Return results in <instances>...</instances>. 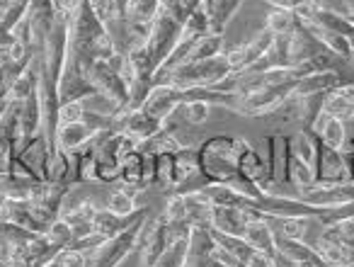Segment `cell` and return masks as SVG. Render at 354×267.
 <instances>
[{
    "label": "cell",
    "instance_id": "bcb514c9",
    "mask_svg": "<svg viewBox=\"0 0 354 267\" xmlns=\"http://www.w3.org/2000/svg\"><path fill=\"white\" fill-rule=\"evenodd\" d=\"M51 6H54L56 15H64L71 20L78 12V8L83 6V0H51Z\"/></svg>",
    "mask_w": 354,
    "mask_h": 267
},
{
    "label": "cell",
    "instance_id": "c3c4849f",
    "mask_svg": "<svg viewBox=\"0 0 354 267\" xmlns=\"http://www.w3.org/2000/svg\"><path fill=\"white\" fill-rule=\"evenodd\" d=\"M272 260H274V267H299V262L289 260V257L281 255V252H274V255H272Z\"/></svg>",
    "mask_w": 354,
    "mask_h": 267
},
{
    "label": "cell",
    "instance_id": "603a6c76",
    "mask_svg": "<svg viewBox=\"0 0 354 267\" xmlns=\"http://www.w3.org/2000/svg\"><path fill=\"white\" fill-rule=\"evenodd\" d=\"M41 180L35 178H17V175H0V197L3 199H20V202H30L32 192L37 190Z\"/></svg>",
    "mask_w": 354,
    "mask_h": 267
},
{
    "label": "cell",
    "instance_id": "f1b7e54d",
    "mask_svg": "<svg viewBox=\"0 0 354 267\" xmlns=\"http://www.w3.org/2000/svg\"><path fill=\"white\" fill-rule=\"evenodd\" d=\"M274 243H277V252H281V255H286L294 262H306L318 257V252L313 250L310 243L294 241V238H281V236H274Z\"/></svg>",
    "mask_w": 354,
    "mask_h": 267
},
{
    "label": "cell",
    "instance_id": "9f6ffc18",
    "mask_svg": "<svg viewBox=\"0 0 354 267\" xmlns=\"http://www.w3.org/2000/svg\"><path fill=\"white\" fill-rule=\"evenodd\" d=\"M344 90H347V95H349V98L354 100V85H347V88H344Z\"/></svg>",
    "mask_w": 354,
    "mask_h": 267
},
{
    "label": "cell",
    "instance_id": "8fae6325",
    "mask_svg": "<svg viewBox=\"0 0 354 267\" xmlns=\"http://www.w3.org/2000/svg\"><path fill=\"white\" fill-rule=\"evenodd\" d=\"M160 129H162V124L158 122V119L148 117L143 109H138V112H119L117 124H114V131L129 136L136 146H141L146 139L156 136Z\"/></svg>",
    "mask_w": 354,
    "mask_h": 267
},
{
    "label": "cell",
    "instance_id": "f546056e",
    "mask_svg": "<svg viewBox=\"0 0 354 267\" xmlns=\"http://www.w3.org/2000/svg\"><path fill=\"white\" fill-rule=\"evenodd\" d=\"M187 250H189V236L177 238V241H172L165 248V252L151 267H185L187 265Z\"/></svg>",
    "mask_w": 354,
    "mask_h": 267
},
{
    "label": "cell",
    "instance_id": "484cf974",
    "mask_svg": "<svg viewBox=\"0 0 354 267\" xmlns=\"http://www.w3.org/2000/svg\"><path fill=\"white\" fill-rule=\"evenodd\" d=\"M199 151L192 146H183L175 154V187L183 185L187 178H192L194 173H199Z\"/></svg>",
    "mask_w": 354,
    "mask_h": 267
},
{
    "label": "cell",
    "instance_id": "ffe728a7",
    "mask_svg": "<svg viewBox=\"0 0 354 267\" xmlns=\"http://www.w3.org/2000/svg\"><path fill=\"white\" fill-rule=\"evenodd\" d=\"M243 0H204V10L209 15V25H212L214 35H223L236 12L241 10Z\"/></svg>",
    "mask_w": 354,
    "mask_h": 267
},
{
    "label": "cell",
    "instance_id": "f6af8a7d",
    "mask_svg": "<svg viewBox=\"0 0 354 267\" xmlns=\"http://www.w3.org/2000/svg\"><path fill=\"white\" fill-rule=\"evenodd\" d=\"M158 8H160V12H167L170 17H175L177 22H183L185 15H187L183 0H158Z\"/></svg>",
    "mask_w": 354,
    "mask_h": 267
},
{
    "label": "cell",
    "instance_id": "7c38bea8",
    "mask_svg": "<svg viewBox=\"0 0 354 267\" xmlns=\"http://www.w3.org/2000/svg\"><path fill=\"white\" fill-rule=\"evenodd\" d=\"M183 102H185V98L180 88H175V85H153L151 95H148V100L143 102L141 109L148 117L158 119V122L162 124L167 117H172V114L180 109Z\"/></svg>",
    "mask_w": 354,
    "mask_h": 267
},
{
    "label": "cell",
    "instance_id": "2e32d148",
    "mask_svg": "<svg viewBox=\"0 0 354 267\" xmlns=\"http://www.w3.org/2000/svg\"><path fill=\"white\" fill-rule=\"evenodd\" d=\"M243 238L250 243L255 250L267 252V255H274L277 252V243H274V231H272L270 221L262 217L260 212L245 223V231H243Z\"/></svg>",
    "mask_w": 354,
    "mask_h": 267
},
{
    "label": "cell",
    "instance_id": "6da1fadb",
    "mask_svg": "<svg viewBox=\"0 0 354 267\" xmlns=\"http://www.w3.org/2000/svg\"><path fill=\"white\" fill-rule=\"evenodd\" d=\"M233 68L228 64L226 54H218L207 61H192V64H183L177 68L167 71L162 75H153V85H175L180 90L189 88H214L221 83L226 75H231Z\"/></svg>",
    "mask_w": 354,
    "mask_h": 267
},
{
    "label": "cell",
    "instance_id": "7dc6e473",
    "mask_svg": "<svg viewBox=\"0 0 354 267\" xmlns=\"http://www.w3.org/2000/svg\"><path fill=\"white\" fill-rule=\"evenodd\" d=\"M265 3L272 8H279V10H299L301 6H306L301 0H265Z\"/></svg>",
    "mask_w": 354,
    "mask_h": 267
},
{
    "label": "cell",
    "instance_id": "6f0895ef",
    "mask_svg": "<svg viewBox=\"0 0 354 267\" xmlns=\"http://www.w3.org/2000/svg\"><path fill=\"white\" fill-rule=\"evenodd\" d=\"M301 3H308V6H315V3H318V0H301Z\"/></svg>",
    "mask_w": 354,
    "mask_h": 267
},
{
    "label": "cell",
    "instance_id": "74e56055",
    "mask_svg": "<svg viewBox=\"0 0 354 267\" xmlns=\"http://www.w3.org/2000/svg\"><path fill=\"white\" fill-rule=\"evenodd\" d=\"M209 114H212V104L199 102V100L183 102L180 104V109H177V117H183L185 122L192 124V127H202V124H207Z\"/></svg>",
    "mask_w": 354,
    "mask_h": 267
},
{
    "label": "cell",
    "instance_id": "d6986e66",
    "mask_svg": "<svg viewBox=\"0 0 354 267\" xmlns=\"http://www.w3.org/2000/svg\"><path fill=\"white\" fill-rule=\"evenodd\" d=\"M104 209H109V212L117 214V217H138V214L148 212V207H138L136 197H133V190L124 187L122 183H119V187L109 185Z\"/></svg>",
    "mask_w": 354,
    "mask_h": 267
},
{
    "label": "cell",
    "instance_id": "681fc988",
    "mask_svg": "<svg viewBox=\"0 0 354 267\" xmlns=\"http://www.w3.org/2000/svg\"><path fill=\"white\" fill-rule=\"evenodd\" d=\"M344 160H347V178H349V183H354V151H352V154H347V151H344Z\"/></svg>",
    "mask_w": 354,
    "mask_h": 267
},
{
    "label": "cell",
    "instance_id": "44dd1931",
    "mask_svg": "<svg viewBox=\"0 0 354 267\" xmlns=\"http://www.w3.org/2000/svg\"><path fill=\"white\" fill-rule=\"evenodd\" d=\"M148 212L138 214V217H117V214H112L109 209H97L93 217V231L97 233V236L102 238H112L117 236L119 231H124V228H129L133 221H138L141 217H146Z\"/></svg>",
    "mask_w": 354,
    "mask_h": 267
},
{
    "label": "cell",
    "instance_id": "52a82bcc",
    "mask_svg": "<svg viewBox=\"0 0 354 267\" xmlns=\"http://www.w3.org/2000/svg\"><path fill=\"white\" fill-rule=\"evenodd\" d=\"M267 146V178H270V190L277 185H289V136L286 134H272L265 139ZM267 190V192H270Z\"/></svg>",
    "mask_w": 354,
    "mask_h": 267
},
{
    "label": "cell",
    "instance_id": "d4e9b609",
    "mask_svg": "<svg viewBox=\"0 0 354 267\" xmlns=\"http://www.w3.org/2000/svg\"><path fill=\"white\" fill-rule=\"evenodd\" d=\"M35 93H37V66H35V59H32V64L27 66L22 73H17L15 78H12L10 88H8V98H10L12 102H25V100L32 98Z\"/></svg>",
    "mask_w": 354,
    "mask_h": 267
},
{
    "label": "cell",
    "instance_id": "60d3db41",
    "mask_svg": "<svg viewBox=\"0 0 354 267\" xmlns=\"http://www.w3.org/2000/svg\"><path fill=\"white\" fill-rule=\"evenodd\" d=\"M160 217L165 219L167 223H183V221H187V207H185V197H183V194H170Z\"/></svg>",
    "mask_w": 354,
    "mask_h": 267
},
{
    "label": "cell",
    "instance_id": "11a10c76",
    "mask_svg": "<svg viewBox=\"0 0 354 267\" xmlns=\"http://www.w3.org/2000/svg\"><path fill=\"white\" fill-rule=\"evenodd\" d=\"M41 267H61V265H59V260H56V257H54V260H49V262H46V265H41Z\"/></svg>",
    "mask_w": 354,
    "mask_h": 267
},
{
    "label": "cell",
    "instance_id": "ab89813d",
    "mask_svg": "<svg viewBox=\"0 0 354 267\" xmlns=\"http://www.w3.org/2000/svg\"><path fill=\"white\" fill-rule=\"evenodd\" d=\"M119 114V112H117ZM117 114H102V112H88L85 109L83 119L80 122L90 129V131L97 136V134H104V131H114V124H117Z\"/></svg>",
    "mask_w": 354,
    "mask_h": 267
},
{
    "label": "cell",
    "instance_id": "4fadbf2b",
    "mask_svg": "<svg viewBox=\"0 0 354 267\" xmlns=\"http://www.w3.org/2000/svg\"><path fill=\"white\" fill-rule=\"evenodd\" d=\"M255 209H236V207H214L212 209V221L209 228L218 233H228V236H243L245 223L255 217Z\"/></svg>",
    "mask_w": 354,
    "mask_h": 267
},
{
    "label": "cell",
    "instance_id": "5bb4252c",
    "mask_svg": "<svg viewBox=\"0 0 354 267\" xmlns=\"http://www.w3.org/2000/svg\"><path fill=\"white\" fill-rule=\"evenodd\" d=\"M51 151H54L51 144L46 141L44 134L39 131V134H35L20 151H17V156H20V160L37 175V178L46 180V163H49Z\"/></svg>",
    "mask_w": 354,
    "mask_h": 267
},
{
    "label": "cell",
    "instance_id": "ba28073f",
    "mask_svg": "<svg viewBox=\"0 0 354 267\" xmlns=\"http://www.w3.org/2000/svg\"><path fill=\"white\" fill-rule=\"evenodd\" d=\"M315 136H318V134H315ZM315 183H323V185L349 183L344 151L328 149L320 139H318V146H315Z\"/></svg>",
    "mask_w": 354,
    "mask_h": 267
},
{
    "label": "cell",
    "instance_id": "277c9868",
    "mask_svg": "<svg viewBox=\"0 0 354 267\" xmlns=\"http://www.w3.org/2000/svg\"><path fill=\"white\" fill-rule=\"evenodd\" d=\"M85 75H88V80L93 83V88L97 90V95L112 100V102L119 107V112L127 107L129 88L122 80V75H119V71L114 68L109 61H93L90 68L85 71Z\"/></svg>",
    "mask_w": 354,
    "mask_h": 267
},
{
    "label": "cell",
    "instance_id": "836d02e7",
    "mask_svg": "<svg viewBox=\"0 0 354 267\" xmlns=\"http://www.w3.org/2000/svg\"><path fill=\"white\" fill-rule=\"evenodd\" d=\"M299 15H296V10H279V8H272L270 12H267V30L272 32V35H289V32H294L296 27H299Z\"/></svg>",
    "mask_w": 354,
    "mask_h": 267
},
{
    "label": "cell",
    "instance_id": "7a4b0ae2",
    "mask_svg": "<svg viewBox=\"0 0 354 267\" xmlns=\"http://www.w3.org/2000/svg\"><path fill=\"white\" fill-rule=\"evenodd\" d=\"M148 217V214H146ZM146 217H141L138 221H133L129 228L119 231L117 236L104 238L102 246L97 250L88 252V267H119L133 250H138V243H141L143 233V221Z\"/></svg>",
    "mask_w": 354,
    "mask_h": 267
},
{
    "label": "cell",
    "instance_id": "91938a15",
    "mask_svg": "<svg viewBox=\"0 0 354 267\" xmlns=\"http://www.w3.org/2000/svg\"><path fill=\"white\" fill-rule=\"evenodd\" d=\"M3 248H6V243H3V241H0V250H3Z\"/></svg>",
    "mask_w": 354,
    "mask_h": 267
},
{
    "label": "cell",
    "instance_id": "f35d334b",
    "mask_svg": "<svg viewBox=\"0 0 354 267\" xmlns=\"http://www.w3.org/2000/svg\"><path fill=\"white\" fill-rule=\"evenodd\" d=\"M127 61L131 64L133 73L136 75H151L156 73V66H153V59H151V51H148V46H136V49H131L127 54Z\"/></svg>",
    "mask_w": 354,
    "mask_h": 267
},
{
    "label": "cell",
    "instance_id": "f907efd6",
    "mask_svg": "<svg viewBox=\"0 0 354 267\" xmlns=\"http://www.w3.org/2000/svg\"><path fill=\"white\" fill-rule=\"evenodd\" d=\"M299 267H328L320 257H313V260H306V262H299Z\"/></svg>",
    "mask_w": 354,
    "mask_h": 267
},
{
    "label": "cell",
    "instance_id": "ee69618b",
    "mask_svg": "<svg viewBox=\"0 0 354 267\" xmlns=\"http://www.w3.org/2000/svg\"><path fill=\"white\" fill-rule=\"evenodd\" d=\"M238 265H241V262L228 250H223L218 243L214 246V250L209 252V257H207V267H238Z\"/></svg>",
    "mask_w": 354,
    "mask_h": 267
},
{
    "label": "cell",
    "instance_id": "cb8c5ba5",
    "mask_svg": "<svg viewBox=\"0 0 354 267\" xmlns=\"http://www.w3.org/2000/svg\"><path fill=\"white\" fill-rule=\"evenodd\" d=\"M323 114L342 119L344 124L354 122V100L349 98L344 88L333 90V93H325L323 95Z\"/></svg>",
    "mask_w": 354,
    "mask_h": 267
},
{
    "label": "cell",
    "instance_id": "7402d4cb",
    "mask_svg": "<svg viewBox=\"0 0 354 267\" xmlns=\"http://www.w3.org/2000/svg\"><path fill=\"white\" fill-rule=\"evenodd\" d=\"M0 221L15 223V226L27 228V231L39 233L35 219H32L30 202H20V199H3V202H0Z\"/></svg>",
    "mask_w": 354,
    "mask_h": 267
},
{
    "label": "cell",
    "instance_id": "4316f807",
    "mask_svg": "<svg viewBox=\"0 0 354 267\" xmlns=\"http://www.w3.org/2000/svg\"><path fill=\"white\" fill-rule=\"evenodd\" d=\"M153 183L160 185L165 192L175 190V154L153 156Z\"/></svg>",
    "mask_w": 354,
    "mask_h": 267
},
{
    "label": "cell",
    "instance_id": "1f68e13d",
    "mask_svg": "<svg viewBox=\"0 0 354 267\" xmlns=\"http://www.w3.org/2000/svg\"><path fill=\"white\" fill-rule=\"evenodd\" d=\"M212 236H214V241H216L223 250L231 252V255L236 257L241 265H245L248 257L255 252V248H252L243 236H228V233H218V231H214V228H212Z\"/></svg>",
    "mask_w": 354,
    "mask_h": 267
},
{
    "label": "cell",
    "instance_id": "9a60e30c",
    "mask_svg": "<svg viewBox=\"0 0 354 267\" xmlns=\"http://www.w3.org/2000/svg\"><path fill=\"white\" fill-rule=\"evenodd\" d=\"M95 139V134L85 127L83 122L75 124H61L56 129V139H54V151H64V154H73L80 151Z\"/></svg>",
    "mask_w": 354,
    "mask_h": 267
},
{
    "label": "cell",
    "instance_id": "ac0fdd59",
    "mask_svg": "<svg viewBox=\"0 0 354 267\" xmlns=\"http://www.w3.org/2000/svg\"><path fill=\"white\" fill-rule=\"evenodd\" d=\"M313 131L318 134V139L323 141L328 149H335V151H344L347 146V124L337 117H330V114H323L320 112L318 122H315Z\"/></svg>",
    "mask_w": 354,
    "mask_h": 267
},
{
    "label": "cell",
    "instance_id": "8992f818",
    "mask_svg": "<svg viewBox=\"0 0 354 267\" xmlns=\"http://www.w3.org/2000/svg\"><path fill=\"white\" fill-rule=\"evenodd\" d=\"M294 197L320 209L339 207V204L354 202V183H333V185L313 183L310 187L294 190Z\"/></svg>",
    "mask_w": 354,
    "mask_h": 267
},
{
    "label": "cell",
    "instance_id": "680465c9",
    "mask_svg": "<svg viewBox=\"0 0 354 267\" xmlns=\"http://www.w3.org/2000/svg\"><path fill=\"white\" fill-rule=\"evenodd\" d=\"M3 10H6V3H3V0H0V12H3Z\"/></svg>",
    "mask_w": 354,
    "mask_h": 267
},
{
    "label": "cell",
    "instance_id": "83f0119b",
    "mask_svg": "<svg viewBox=\"0 0 354 267\" xmlns=\"http://www.w3.org/2000/svg\"><path fill=\"white\" fill-rule=\"evenodd\" d=\"M223 51H226V42H223V35H214V32H209L207 37H202V39L194 44V49L189 51V56H187V61H185V64L214 59V56L223 54Z\"/></svg>",
    "mask_w": 354,
    "mask_h": 267
},
{
    "label": "cell",
    "instance_id": "9c48e42d",
    "mask_svg": "<svg viewBox=\"0 0 354 267\" xmlns=\"http://www.w3.org/2000/svg\"><path fill=\"white\" fill-rule=\"evenodd\" d=\"M272 39H274V35H272L267 27H262V30L257 32L252 39H248L245 44H238V46H233V49H226L223 54H226L231 68L236 71V73H243V71H248L252 64L260 61V56L270 49Z\"/></svg>",
    "mask_w": 354,
    "mask_h": 267
},
{
    "label": "cell",
    "instance_id": "b9f144b4",
    "mask_svg": "<svg viewBox=\"0 0 354 267\" xmlns=\"http://www.w3.org/2000/svg\"><path fill=\"white\" fill-rule=\"evenodd\" d=\"M85 3L93 8V12L100 17V22H102V25H107V22L122 17V10L117 8V3H114V0H85Z\"/></svg>",
    "mask_w": 354,
    "mask_h": 267
},
{
    "label": "cell",
    "instance_id": "d6a6232c",
    "mask_svg": "<svg viewBox=\"0 0 354 267\" xmlns=\"http://www.w3.org/2000/svg\"><path fill=\"white\" fill-rule=\"evenodd\" d=\"M313 183H315V170L310 168L306 160H301L299 156L289 151V185L291 187L304 190V187H310Z\"/></svg>",
    "mask_w": 354,
    "mask_h": 267
},
{
    "label": "cell",
    "instance_id": "e0dca14e",
    "mask_svg": "<svg viewBox=\"0 0 354 267\" xmlns=\"http://www.w3.org/2000/svg\"><path fill=\"white\" fill-rule=\"evenodd\" d=\"M238 173H241V178L250 180V183L260 185L262 190H270V178H267V163L265 158H262L260 154H257L255 149H252L250 144H245V149L241 151V156H238Z\"/></svg>",
    "mask_w": 354,
    "mask_h": 267
},
{
    "label": "cell",
    "instance_id": "5b68a950",
    "mask_svg": "<svg viewBox=\"0 0 354 267\" xmlns=\"http://www.w3.org/2000/svg\"><path fill=\"white\" fill-rule=\"evenodd\" d=\"M291 98V85H274V88H262L245 98H238L236 114L243 117H267V114L281 109Z\"/></svg>",
    "mask_w": 354,
    "mask_h": 267
},
{
    "label": "cell",
    "instance_id": "8d00e7d4",
    "mask_svg": "<svg viewBox=\"0 0 354 267\" xmlns=\"http://www.w3.org/2000/svg\"><path fill=\"white\" fill-rule=\"evenodd\" d=\"M41 236L46 238V243H49L51 248H56V250L61 252L73 243V228H71V223H66L64 219H56Z\"/></svg>",
    "mask_w": 354,
    "mask_h": 267
},
{
    "label": "cell",
    "instance_id": "3957f363",
    "mask_svg": "<svg viewBox=\"0 0 354 267\" xmlns=\"http://www.w3.org/2000/svg\"><path fill=\"white\" fill-rule=\"evenodd\" d=\"M180 25L175 17H170L167 12H158V17L151 25V35H148V51H151V59L156 71L160 68L167 61V56L172 54V49L177 46V39H180Z\"/></svg>",
    "mask_w": 354,
    "mask_h": 267
},
{
    "label": "cell",
    "instance_id": "f5cc1de1",
    "mask_svg": "<svg viewBox=\"0 0 354 267\" xmlns=\"http://www.w3.org/2000/svg\"><path fill=\"white\" fill-rule=\"evenodd\" d=\"M8 248H3V250H0V267H8Z\"/></svg>",
    "mask_w": 354,
    "mask_h": 267
},
{
    "label": "cell",
    "instance_id": "816d5d0a",
    "mask_svg": "<svg viewBox=\"0 0 354 267\" xmlns=\"http://www.w3.org/2000/svg\"><path fill=\"white\" fill-rule=\"evenodd\" d=\"M10 102H12V100L8 98V93H6V95H0V117L6 114V109L10 107Z\"/></svg>",
    "mask_w": 354,
    "mask_h": 267
},
{
    "label": "cell",
    "instance_id": "7bdbcfd3",
    "mask_svg": "<svg viewBox=\"0 0 354 267\" xmlns=\"http://www.w3.org/2000/svg\"><path fill=\"white\" fill-rule=\"evenodd\" d=\"M85 114V104L83 100H75V102H66L59 107V127L61 124H75L80 122Z\"/></svg>",
    "mask_w": 354,
    "mask_h": 267
},
{
    "label": "cell",
    "instance_id": "d590c367",
    "mask_svg": "<svg viewBox=\"0 0 354 267\" xmlns=\"http://www.w3.org/2000/svg\"><path fill=\"white\" fill-rule=\"evenodd\" d=\"M151 90H153V78H151V75H138V78L133 80L131 88H129L127 107H124L122 112H138V109L143 107V102L148 100V95H151Z\"/></svg>",
    "mask_w": 354,
    "mask_h": 267
},
{
    "label": "cell",
    "instance_id": "db71d44e",
    "mask_svg": "<svg viewBox=\"0 0 354 267\" xmlns=\"http://www.w3.org/2000/svg\"><path fill=\"white\" fill-rule=\"evenodd\" d=\"M117 3V8L122 10V15H124V10H127V6H129V0H114Z\"/></svg>",
    "mask_w": 354,
    "mask_h": 267
},
{
    "label": "cell",
    "instance_id": "30bf717a",
    "mask_svg": "<svg viewBox=\"0 0 354 267\" xmlns=\"http://www.w3.org/2000/svg\"><path fill=\"white\" fill-rule=\"evenodd\" d=\"M56 93H59V102H75V100H85L90 95H95L97 90L93 88V83L88 80V75L73 64V59H66V66L61 71V78L56 83Z\"/></svg>",
    "mask_w": 354,
    "mask_h": 267
},
{
    "label": "cell",
    "instance_id": "e575fe53",
    "mask_svg": "<svg viewBox=\"0 0 354 267\" xmlns=\"http://www.w3.org/2000/svg\"><path fill=\"white\" fill-rule=\"evenodd\" d=\"M46 180L49 183L71 185V158L64 151H51L49 163H46Z\"/></svg>",
    "mask_w": 354,
    "mask_h": 267
},
{
    "label": "cell",
    "instance_id": "4dcf8cb0",
    "mask_svg": "<svg viewBox=\"0 0 354 267\" xmlns=\"http://www.w3.org/2000/svg\"><path fill=\"white\" fill-rule=\"evenodd\" d=\"M158 12H160L158 0H129L124 17H127L129 22H136V25H153Z\"/></svg>",
    "mask_w": 354,
    "mask_h": 267
}]
</instances>
